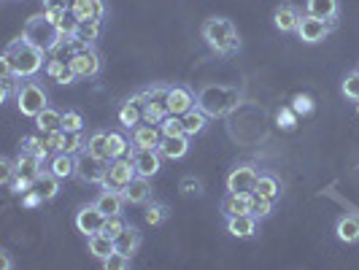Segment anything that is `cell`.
<instances>
[{
  "label": "cell",
  "instance_id": "6da1fadb",
  "mask_svg": "<svg viewBox=\"0 0 359 270\" xmlns=\"http://www.w3.org/2000/svg\"><path fill=\"white\" fill-rule=\"evenodd\" d=\"M3 60L8 62L11 73L17 79H36L38 73L46 68V52L36 49L33 43H27L25 38H14L6 52H3Z\"/></svg>",
  "mask_w": 359,
  "mask_h": 270
},
{
  "label": "cell",
  "instance_id": "7a4b0ae2",
  "mask_svg": "<svg viewBox=\"0 0 359 270\" xmlns=\"http://www.w3.org/2000/svg\"><path fill=\"white\" fill-rule=\"evenodd\" d=\"M203 41L208 43V49L214 54H235L241 49V38H238V30L235 25L227 17H211L203 22Z\"/></svg>",
  "mask_w": 359,
  "mask_h": 270
},
{
  "label": "cell",
  "instance_id": "3957f363",
  "mask_svg": "<svg viewBox=\"0 0 359 270\" xmlns=\"http://www.w3.org/2000/svg\"><path fill=\"white\" fill-rule=\"evenodd\" d=\"M22 38H25L27 43H33L36 49H41V52L52 54L54 49H57V43L62 41V33H60V27L52 22V17L43 11V14L30 17L27 22H25Z\"/></svg>",
  "mask_w": 359,
  "mask_h": 270
},
{
  "label": "cell",
  "instance_id": "277c9868",
  "mask_svg": "<svg viewBox=\"0 0 359 270\" xmlns=\"http://www.w3.org/2000/svg\"><path fill=\"white\" fill-rule=\"evenodd\" d=\"M46 106H49V95H46V90H43L38 81H25V84H19L17 108L22 116L36 119Z\"/></svg>",
  "mask_w": 359,
  "mask_h": 270
},
{
  "label": "cell",
  "instance_id": "5b68a950",
  "mask_svg": "<svg viewBox=\"0 0 359 270\" xmlns=\"http://www.w3.org/2000/svg\"><path fill=\"white\" fill-rule=\"evenodd\" d=\"M138 176V170H135V165H133V160L130 157H116V160L108 162L106 168V179H103V189H125L130 181Z\"/></svg>",
  "mask_w": 359,
  "mask_h": 270
},
{
  "label": "cell",
  "instance_id": "8992f818",
  "mask_svg": "<svg viewBox=\"0 0 359 270\" xmlns=\"http://www.w3.org/2000/svg\"><path fill=\"white\" fill-rule=\"evenodd\" d=\"M168 90L170 87H151V90H144V122L149 125H160L162 119L168 116Z\"/></svg>",
  "mask_w": 359,
  "mask_h": 270
},
{
  "label": "cell",
  "instance_id": "52a82bcc",
  "mask_svg": "<svg viewBox=\"0 0 359 270\" xmlns=\"http://www.w3.org/2000/svg\"><path fill=\"white\" fill-rule=\"evenodd\" d=\"M68 62H71L73 73H76V79L79 81H87V79H95L100 68H103V62H100V54L95 52V46H84V49H79L76 54L68 57Z\"/></svg>",
  "mask_w": 359,
  "mask_h": 270
},
{
  "label": "cell",
  "instance_id": "ba28073f",
  "mask_svg": "<svg viewBox=\"0 0 359 270\" xmlns=\"http://www.w3.org/2000/svg\"><path fill=\"white\" fill-rule=\"evenodd\" d=\"M106 168H108V162L97 160L87 149H84L81 154H76V179H81L84 184H103Z\"/></svg>",
  "mask_w": 359,
  "mask_h": 270
},
{
  "label": "cell",
  "instance_id": "9c48e42d",
  "mask_svg": "<svg viewBox=\"0 0 359 270\" xmlns=\"http://www.w3.org/2000/svg\"><path fill=\"white\" fill-rule=\"evenodd\" d=\"M332 30H335L332 22H324V19H316V17H311V14H303L300 27H297V38H300L303 43H311V46H313V43H322Z\"/></svg>",
  "mask_w": 359,
  "mask_h": 270
},
{
  "label": "cell",
  "instance_id": "30bf717a",
  "mask_svg": "<svg viewBox=\"0 0 359 270\" xmlns=\"http://www.w3.org/2000/svg\"><path fill=\"white\" fill-rule=\"evenodd\" d=\"M130 160L135 165V170H138V176H146V179H151V176H157L162 168V157L160 149H133V154H130Z\"/></svg>",
  "mask_w": 359,
  "mask_h": 270
},
{
  "label": "cell",
  "instance_id": "8fae6325",
  "mask_svg": "<svg viewBox=\"0 0 359 270\" xmlns=\"http://www.w3.org/2000/svg\"><path fill=\"white\" fill-rule=\"evenodd\" d=\"M257 176L259 170L254 168L252 162H241L235 165L227 176V189L230 192H254V184H257Z\"/></svg>",
  "mask_w": 359,
  "mask_h": 270
},
{
  "label": "cell",
  "instance_id": "7c38bea8",
  "mask_svg": "<svg viewBox=\"0 0 359 270\" xmlns=\"http://www.w3.org/2000/svg\"><path fill=\"white\" fill-rule=\"evenodd\" d=\"M103 224H106V214L90 203V205H84L79 214H76V227H79V233H84L87 238L95 233H103Z\"/></svg>",
  "mask_w": 359,
  "mask_h": 270
},
{
  "label": "cell",
  "instance_id": "4fadbf2b",
  "mask_svg": "<svg viewBox=\"0 0 359 270\" xmlns=\"http://www.w3.org/2000/svg\"><path fill=\"white\" fill-rule=\"evenodd\" d=\"M162 127L160 125H149V122H141L130 130V141L138 146V149H157L162 144Z\"/></svg>",
  "mask_w": 359,
  "mask_h": 270
},
{
  "label": "cell",
  "instance_id": "5bb4252c",
  "mask_svg": "<svg viewBox=\"0 0 359 270\" xmlns=\"http://www.w3.org/2000/svg\"><path fill=\"white\" fill-rule=\"evenodd\" d=\"M300 19H303L300 8L292 6V3H281V6L273 11V25H276V30H281V33H297Z\"/></svg>",
  "mask_w": 359,
  "mask_h": 270
},
{
  "label": "cell",
  "instance_id": "9a60e30c",
  "mask_svg": "<svg viewBox=\"0 0 359 270\" xmlns=\"http://www.w3.org/2000/svg\"><path fill=\"white\" fill-rule=\"evenodd\" d=\"M195 106H198V100H195L192 90H187V87H170L168 90V114L184 116L187 111H192Z\"/></svg>",
  "mask_w": 359,
  "mask_h": 270
},
{
  "label": "cell",
  "instance_id": "2e32d148",
  "mask_svg": "<svg viewBox=\"0 0 359 270\" xmlns=\"http://www.w3.org/2000/svg\"><path fill=\"white\" fill-rule=\"evenodd\" d=\"M141 122H144V95L138 92V95H133L130 100L122 103V108H119V125L125 127V130H133Z\"/></svg>",
  "mask_w": 359,
  "mask_h": 270
},
{
  "label": "cell",
  "instance_id": "e0dca14e",
  "mask_svg": "<svg viewBox=\"0 0 359 270\" xmlns=\"http://www.w3.org/2000/svg\"><path fill=\"white\" fill-rule=\"evenodd\" d=\"M122 198L127 205H146L151 200V184L146 176H135V179L122 189Z\"/></svg>",
  "mask_w": 359,
  "mask_h": 270
},
{
  "label": "cell",
  "instance_id": "ac0fdd59",
  "mask_svg": "<svg viewBox=\"0 0 359 270\" xmlns=\"http://www.w3.org/2000/svg\"><path fill=\"white\" fill-rule=\"evenodd\" d=\"M252 198L254 192H230L222 198V214L224 216H238V214H249L252 211Z\"/></svg>",
  "mask_w": 359,
  "mask_h": 270
},
{
  "label": "cell",
  "instance_id": "d6986e66",
  "mask_svg": "<svg viewBox=\"0 0 359 270\" xmlns=\"http://www.w3.org/2000/svg\"><path fill=\"white\" fill-rule=\"evenodd\" d=\"M43 73L52 79L54 84H60V87H65V84H76V81H79V79H76V73H73V68H71V62H68V60H60V57L46 60Z\"/></svg>",
  "mask_w": 359,
  "mask_h": 270
},
{
  "label": "cell",
  "instance_id": "ffe728a7",
  "mask_svg": "<svg viewBox=\"0 0 359 270\" xmlns=\"http://www.w3.org/2000/svg\"><path fill=\"white\" fill-rule=\"evenodd\" d=\"M257 224H259V219L252 214L227 216V233L233 235V238H241V241L254 238V235H257Z\"/></svg>",
  "mask_w": 359,
  "mask_h": 270
},
{
  "label": "cell",
  "instance_id": "44dd1931",
  "mask_svg": "<svg viewBox=\"0 0 359 270\" xmlns=\"http://www.w3.org/2000/svg\"><path fill=\"white\" fill-rule=\"evenodd\" d=\"M71 11L79 22H87V19L103 22V17H106V3L103 0H73Z\"/></svg>",
  "mask_w": 359,
  "mask_h": 270
},
{
  "label": "cell",
  "instance_id": "7402d4cb",
  "mask_svg": "<svg viewBox=\"0 0 359 270\" xmlns=\"http://www.w3.org/2000/svg\"><path fill=\"white\" fill-rule=\"evenodd\" d=\"M189 135H165L157 149L165 160H184L189 154Z\"/></svg>",
  "mask_w": 359,
  "mask_h": 270
},
{
  "label": "cell",
  "instance_id": "603a6c76",
  "mask_svg": "<svg viewBox=\"0 0 359 270\" xmlns=\"http://www.w3.org/2000/svg\"><path fill=\"white\" fill-rule=\"evenodd\" d=\"M306 14L324 22L338 25V14H341V0H306Z\"/></svg>",
  "mask_w": 359,
  "mask_h": 270
},
{
  "label": "cell",
  "instance_id": "cb8c5ba5",
  "mask_svg": "<svg viewBox=\"0 0 359 270\" xmlns=\"http://www.w3.org/2000/svg\"><path fill=\"white\" fill-rule=\"evenodd\" d=\"M49 170H52L57 179H73L76 176V154L68 151H54L52 160H49Z\"/></svg>",
  "mask_w": 359,
  "mask_h": 270
},
{
  "label": "cell",
  "instance_id": "d4e9b609",
  "mask_svg": "<svg viewBox=\"0 0 359 270\" xmlns=\"http://www.w3.org/2000/svg\"><path fill=\"white\" fill-rule=\"evenodd\" d=\"M95 205L106 216H116V214H122V208H125L127 203L119 189H103V192L95 198Z\"/></svg>",
  "mask_w": 359,
  "mask_h": 270
},
{
  "label": "cell",
  "instance_id": "484cf974",
  "mask_svg": "<svg viewBox=\"0 0 359 270\" xmlns=\"http://www.w3.org/2000/svg\"><path fill=\"white\" fill-rule=\"evenodd\" d=\"M335 235H338L341 243H348V246L359 243V216L354 214L341 216L338 224H335Z\"/></svg>",
  "mask_w": 359,
  "mask_h": 270
},
{
  "label": "cell",
  "instance_id": "4316f807",
  "mask_svg": "<svg viewBox=\"0 0 359 270\" xmlns=\"http://www.w3.org/2000/svg\"><path fill=\"white\" fill-rule=\"evenodd\" d=\"M87 246H90V254L95 257V259H106L108 254H114L116 252V243H114V238L106 233H95L87 238Z\"/></svg>",
  "mask_w": 359,
  "mask_h": 270
},
{
  "label": "cell",
  "instance_id": "83f0119b",
  "mask_svg": "<svg viewBox=\"0 0 359 270\" xmlns=\"http://www.w3.org/2000/svg\"><path fill=\"white\" fill-rule=\"evenodd\" d=\"M60 181L62 179H57L52 170H49V165H46V168L36 176V184H33V187L43 195V200H54L57 195H60Z\"/></svg>",
  "mask_w": 359,
  "mask_h": 270
},
{
  "label": "cell",
  "instance_id": "f1b7e54d",
  "mask_svg": "<svg viewBox=\"0 0 359 270\" xmlns=\"http://www.w3.org/2000/svg\"><path fill=\"white\" fill-rule=\"evenodd\" d=\"M181 119H184V133H187L189 138L200 135V133L208 127V114H205V111H203L200 106H195L192 111H187Z\"/></svg>",
  "mask_w": 359,
  "mask_h": 270
},
{
  "label": "cell",
  "instance_id": "f546056e",
  "mask_svg": "<svg viewBox=\"0 0 359 270\" xmlns=\"http://www.w3.org/2000/svg\"><path fill=\"white\" fill-rule=\"evenodd\" d=\"M254 195L268 200H278L281 198V181L276 179L273 173H259L257 176V184H254Z\"/></svg>",
  "mask_w": 359,
  "mask_h": 270
},
{
  "label": "cell",
  "instance_id": "4dcf8cb0",
  "mask_svg": "<svg viewBox=\"0 0 359 270\" xmlns=\"http://www.w3.org/2000/svg\"><path fill=\"white\" fill-rule=\"evenodd\" d=\"M141 241H144V238H141V233H138L135 227H130V224H127L125 230H122V233L114 238V243H116V252L130 254V257H133V254L141 249Z\"/></svg>",
  "mask_w": 359,
  "mask_h": 270
},
{
  "label": "cell",
  "instance_id": "1f68e13d",
  "mask_svg": "<svg viewBox=\"0 0 359 270\" xmlns=\"http://www.w3.org/2000/svg\"><path fill=\"white\" fill-rule=\"evenodd\" d=\"M87 151L95 154L97 160H106V162L114 160V157H111V138H108V133H103V130L92 133L90 138H87Z\"/></svg>",
  "mask_w": 359,
  "mask_h": 270
},
{
  "label": "cell",
  "instance_id": "d6a6232c",
  "mask_svg": "<svg viewBox=\"0 0 359 270\" xmlns=\"http://www.w3.org/2000/svg\"><path fill=\"white\" fill-rule=\"evenodd\" d=\"M36 127H38V133H41V135H46V133H54V130H62V111H57V108L46 106L36 116Z\"/></svg>",
  "mask_w": 359,
  "mask_h": 270
},
{
  "label": "cell",
  "instance_id": "836d02e7",
  "mask_svg": "<svg viewBox=\"0 0 359 270\" xmlns=\"http://www.w3.org/2000/svg\"><path fill=\"white\" fill-rule=\"evenodd\" d=\"M14 162H17V173H19V176H27V179H33V181H36L38 173L46 168V162H41L38 157H33L30 151H22V149H19V157Z\"/></svg>",
  "mask_w": 359,
  "mask_h": 270
},
{
  "label": "cell",
  "instance_id": "e575fe53",
  "mask_svg": "<svg viewBox=\"0 0 359 270\" xmlns=\"http://www.w3.org/2000/svg\"><path fill=\"white\" fill-rule=\"evenodd\" d=\"M19 149L22 151H30L33 157H38L41 162H49V146H46V141H43V135L41 138H36V135H27V138H22L19 141Z\"/></svg>",
  "mask_w": 359,
  "mask_h": 270
},
{
  "label": "cell",
  "instance_id": "d590c367",
  "mask_svg": "<svg viewBox=\"0 0 359 270\" xmlns=\"http://www.w3.org/2000/svg\"><path fill=\"white\" fill-rule=\"evenodd\" d=\"M73 38L76 41H81V43H95L97 38H100V22H92V19H87V22H79L76 25V30H73Z\"/></svg>",
  "mask_w": 359,
  "mask_h": 270
},
{
  "label": "cell",
  "instance_id": "8d00e7d4",
  "mask_svg": "<svg viewBox=\"0 0 359 270\" xmlns=\"http://www.w3.org/2000/svg\"><path fill=\"white\" fill-rule=\"evenodd\" d=\"M168 216H170V211H168V205H165V203H146V211H144L146 224L160 227V224L168 222Z\"/></svg>",
  "mask_w": 359,
  "mask_h": 270
},
{
  "label": "cell",
  "instance_id": "74e56055",
  "mask_svg": "<svg viewBox=\"0 0 359 270\" xmlns=\"http://www.w3.org/2000/svg\"><path fill=\"white\" fill-rule=\"evenodd\" d=\"M108 138H111V157L116 160V157H130L133 154V149H135V144L133 141H127V135H122V133H108Z\"/></svg>",
  "mask_w": 359,
  "mask_h": 270
},
{
  "label": "cell",
  "instance_id": "f35d334b",
  "mask_svg": "<svg viewBox=\"0 0 359 270\" xmlns=\"http://www.w3.org/2000/svg\"><path fill=\"white\" fill-rule=\"evenodd\" d=\"M103 268L106 270H130L133 268V257H130V254H122V252L108 254L106 259H103Z\"/></svg>",
  "mask_w": 359,
  "mask_h": 270
},
{
  "label": "cell",
  "instance_id": "ab89813d",
  "mask_svg": "<svg viewBox=\"0 0 359 270\" xmlns=\"http://www.w3.org/2000/svg\"><path fill=\"white\" fill-rule=\"evenodd\" d=\"M341 92H343V97H348V100L359 103V71H351L346 79H343Z\"/></svg>",
  "mask_w": 359,
  "mask_h": 270
},
{
  "label": "cell",
  "instance_id": "60d3db41",
  "mask_svg": "<svg viewBox=\"0 0 359 270\" xmlns=\"http://www.w3.org/2000/svg\"><path fill=\"white\" fill-rule=\"evenodd\" d=\"M273 203H276V200H268V198L254 195V198H252V211H249V214L257 216V219H268V216L273 214Z\"/></svg>",
  "mask_w": 359,
  "mask_h": 270
},
{
  "label": "cell",
  "instance_id": "b9f144b4",
  "mask_svg": "<svg viewBox=\"0 0 359 270\" xmlns=\"http://www.w3.org/2000/svg\"><path fill=\"white\" fill-rule=\"evenodd\" d=\"M160 127H162V135H187V133H184V119H181V116H173V114H168L160 122Z\"/></svg>",
  "mask_w": 359,
  "mask_h": 270
},
{
  "label": "cell",
  "instance_id": "7bdbcfd3",
  "mask_svg": "<svg viewBox=\"0 0 359 270\" xmlns=\"http://www.w3.org/2000/svg\"><path fill=\"white\" fill-rule=\"evenodd\" d=\"M43 141L49 146V151H65V144H68V133L65 130H54V133H46Z\"/></svg>",
  "mask_w": 359,
  "mask_h": 270
},
{
  "label": "cell",
  "instance_id": "ee69618b",
  "mask_svg": "<svg viewBox=\"0 0 359 270\" xmlns=\"http://www.w3.org/2000/svg\"><path fill=\"white\" fill-rule=\"evenodd\" d=\"M62 130L65 133H81L84 130V116L79 111H65L62 114Z\"/></svg>",
  "mask_w": 359,
  "mask_h": 270
},
{
  "label": "cell",
  "instance_id": "f6af8a7d",
  "mask_svg": "<svg viewBox=\"0 0 359 270\" xmlns=\"http://www.w3.org/2000/svg\"><path fill=\"white\" fill-rule=\"evenodd\" d=\"M292 108H294L297 116H308V114H313L316 103H313L311 95H294V97H292Z\"/></svg>",
  "mask_w": 359,
  "mask_h": 270
},
{
  "label": "cell",
  "instance_id": "bcb514c9",
  "mask_svg": "<svg viewBox=\"0 0 359 270\" xmlns=\"http://www.w3.org/2000/svg\"><path fill=\"white\" fill-rule=\"evenodd\" d=\"M127 227V222H125V216L122 214H116V216H106V224H103V233L111 235V238H116V235L122 233Z\"/></svg>",
  "mask_w": 359,
  "mask_h": 270
},
{
  "label": "cell",
  "instance_id": "7dc6e473",
  "mask_svg": "<svg viewBox=\"0 0 359 270\" xmlns=\"http://www.w3.org/2000/svg\"><path fill=\"white\" fill-rule=\"evenodd\" d=\"M179 189H181V195H203V181L195 179V176H184L179 184Z\"/></svg>",
  "mask_w": 359,
  "mask_h": 270
},
{
  "label": "cell",
  "instance_id": "c3c4849f",
  "mask_svg": "<svg viewBox=\"0 0 359 270\" xmlns=\"http://www.w3.org/2000/svg\"><path fill=\"white\" fill-rule=\"evenodd\" d=\"M84 149H87V138H84V133H68L65 151H68V154H81Z\"/></svg>",
  "mask_w": 359,
  "mask_h": 270
},
{
  "label": "cell",
  "instance_id": "681fc988",
  "mask_svg": "<svg viewBox=\"0 0 359 270\" xmlns=\"http://www.w3.org/2000/svg\"><path fill=\"white\" fill-rule=\"evenodd\" d=\"M33 184H36V181L33 179H27V176H14V179H11V184H8V189H11V195H19V198H22V195H25V192H30V189H33Z\"/></svg>",
  "mask_w": 359,
  "mask_h": 270
},
{
  "label": "cell",
  "instance_id": "f907efd6",
  "mask_svg": "<svg viewBox=\"0 0 359 270\" xmlns=\"http://www.w3.org/2000/svg\"><path fill=\"white\" fill-rule=\"evenodd\" d=\"M278 125L284 127V130H294V125H297V114H294V108H281L278 111Z\"/></svg>",
  "mask_w": 359,
  "mask_h": 270
},
{
  "label": "cell",
  "instance_id": "816d5d0a",
  "mask_svg": "<svg viewBox=\"0 0 359 270\" xmlns=\"http://www.w3.org/2000/svg\"><path fill=\"white\" fill-rule=\"evenodd\" d=\"M43 203H46V200H43V195L38 192L36 187L22 195V205H25V208H38V205H43Z\"/></svg>",
  "mask_w": 359,
  "mask_h": 270
},
{
  "label": "cell",
  "instance_id": "f5cc1de1",
  "mask_svg": "<svg viewBox=\"0 0 359 270\" xmlns=\"http://www.w3.org/2000/svg\"><path fill=\"white\" fill-rule=\"evenodd\" d=\"M17 176V162L14 160H3L0 162V179H3V184L8 187L11 184V179Z\"/></svg>",
  "mask_w": 359,
  "mask_h": 270
},
{
  "label": "cell",
  "instance_id": "db71d44e",
  "mask_svg": "<svg viewBox=\"0 0 359 270\" xmlns=\"http://www.w3.org/2000/svg\"><path fill=\"white\" fill-rule=\"evenodd\" d=\"M43 11H71L73 0H41Z\"/></svg>",
  "mask_w": 359,
  "mask_h": 270
},
{
  "label": "cell",
  "instance_id": "11a10c76",
  "mask_svg": "<svg viewBox=\"0 0 359 270\" xmlns=\"http://www.w3.org/2000/svg\"><path fill=\"white\" fill-rule=\"evenodd\" d=\"M0 257H3V270L14 268V262H11V257H8V252H0Z\"/></svg>",
  "mask_w": 359,
  "mask_h": 270
},
{
  "label": "cell",
  "instance_id": "9f6ffc18",
  "mask_svg": "<svg viewBox=\"0 0 359 270\" xmlns=\"http://www.w3.org/2000/svg\"><path fill=\"white\" fill-rule=\"evenodd\" d=\"M357 111H359V103H357Z\"/></svg>",
  "mask_w": 359,
  "mask_h": 270
},
{
  "label": "cell",
  "instance_id": "6f0895ef",
  "mask_svg": "<svg viewBox=\"0 0 359 270\" xmlns=\"http://www.w3.org/2000/svg\"><path fill=\"white\" fill-rule=\"evenodd\" d=\"M357 71H359V68H357Z\"/></svg>",
  "mask_w": 359,
  "mask_h": 270
}]
</instances>
